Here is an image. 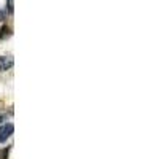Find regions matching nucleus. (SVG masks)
Wrapping results in <instances>:
<instances>
[{
  "instance_id": "nucleus-3",
  "label": "nucleus",
  "mask_w": 159,
  "mask_h": 159,
  "mask_svg": "<svg viewBox=\"0 0 159 159\" xmlns=\"http://www.w3.org/2000/svg\"><path fill=\"white\" fill-rule=\"evenodd\" d=\"M8 27H2V34H0V40H3L5 38V35H8Z\"/></svg>"
},
{
  "instance_id": "nucleus-4",
  "label": "nucleus",
  "mask_w": 159,
  "mask_h": 159,
  "mask_svg": "<svg viewBox=\"0 0 159 159\" xmlns=\"http://www.w3.org/2000/svg\"><path fill=\"white\" fill-rule=\"evenodd\" d=\"M7 156H8V148H7V150H3L2 153H0V159H5Z\"/></svg>"
},
{
  "instance_id": "nucleus-1",
  "label": "nucleus",
  "mask_w": 159,
  "mask_h": 159,
  "mask_svg": "<svg viewBox=\"0 0 159 159\" xmlns=\"http://www.w3.org/2000/svg\"><path fill=\"white\" fill-rule=\"evenodd\" d=\"M13 130H15V126H13L11 123H8V124H5V126L0 127V142H7V140L11 137Z\"/></svg>"
},
{
  "instance_id": "nucleus-2",
  "label": "nucleus",
  "mask_w": 159,
  "mask_h": 159,
  "mask_svg": "<svg viewBox=\"0 0 159 159\" xmlns=\"http://www.w3.org/2000/svg\"><path fill=\"white\" fill-rule=\"evenodd\" d=\"M13 64H15V61L11 56H2L0 57V72H7L8 69L13 67Z\"/></svg>"
},
{
  "instance_id": "nucleus-5",
  "label": "nucleus",
  "mask_w": 159,
  "mask_h": 159,
  "mask_svg": "<svg viewBox=\"0 0 159 159\" xmlns=\"http://www.w3.org/2000/svg\"><path fill=\"white\" fill-rule=\"evenodd\" d=\"M3 119H5V116H3V115H0V123H2Z\"/></svg>"
}]
</instances>
